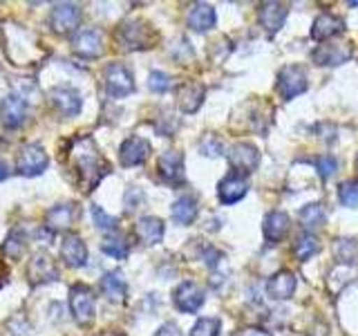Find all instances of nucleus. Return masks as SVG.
Returning <instances> with one entry per match:
<instances>
[{"label": "nucleus", "mask_w": 358, "mask_h": 336, "mask_svg": "<svg viewBox=\"0 0 358 336\" xmlns=\"http://www.w3.org/2000/svg\"><path fill=\"white\" fill-rule=\"evenodd\" d=\"M72 166L76 171V182L81 186L83 193H90L101 179H103L110 173V164L103 155L99 153L96 144L90 137H81L74 141L72 148Z\"/></svg>", "instance_id": "nucleus-1"}, {"label": "nucleus", "mask_w": 358, "mask_h": 336, "mask_svg": "<svg viewBox=\"0 0 358 336\" xmlns=\"http://www.w3.org/2000/svg\"><path fill=\"white\" fill-rule=\"evenodd\" d=\"M157 38H159V34L155 31L150 22H145L141 18L123 20L117 29V43L123 50H130V52L150 50V48H155Z\"/></svg>", "instance_id": "nucleus-2"}, {"label": "nucleus", "mask_w": 358, "mask_h": 336, "mask_svg": "<svg viewBox=\"0 0 358 336\" xmlns=\"http://www.w3.org/2000/svg\"><path fill=\"white\" fill-rule=\"evenodd\" d=\"M70 309H72V318L81 325V328L92 325L96 316V302H94L92 289L87 285H74L70 289Z\"/></svg>", "instance_id": "nucleus-3"}, {"label": "nucleus", "mask_w": 358, "mask_h": 336, "mask_svg": "<svg viewBox=\"0 0 358 336\" xmlns=\"http://www.w3.org/2000/svg\"><path fill=\"white\" fill-rule=\"evenodd\" d=\"M307 72L302 70L300 65H285L282 70L278 72V83L275 90L282 101H291L298 94H302L307 90Z\"/></svg>", "instance_id": "nucleus-4"}, {"label": "nucleus", "mask_w": 358, "mask_h": 336, "mask_svg": "<svg viewBox=\"0 0 358 336\" xmlns=\"http://www.w3.org/2000/svg\"><path fill=\"white\" fill-rule=\"evenodd\" d=\"M50 164V157L45 153V148L41 144H25L18 153L16 160V171L22 177H36L43 175L45 168Z\"/></svg>", "instance_id": "nucleus-5"}, {"label": "nucleus", "mask_w": 358, "mask_h": 336, "mask_svg": "<svg viewBox=\"0 0 358 336\" xmlns=\"http://www.w3.org/2000/svg\"><path fill=\"white\" fill-rule=\"evenodd\" d=\"M103 83L110 97L123 99L134 92V76L123 63H110L103 70Z\"/></svg>", "instance_id": "nucleus-6"}, {"label": "nucleus", "mask_w": 358, "mask_h": 336, "mask_svg": "<svg viewBox=\"0 0 358 336\" xmlns=\"http://www.w3.org/2000/svg\"><path fill=\"white\" fill-rule=\"evenodd\" d=\"M227 157H229L233 173H240V175H249V173L257 171V166H260V150H257V146H253L249 141L233 144Z\"/></svg>", "instance_id": "nucleus-7"}, {"label": "nucleus", "mask_w": 358, "mask_h": 336, "mask_svg": "<svg viewBox=\"0 0 358 336\" xmlns=\"http://www.w3.org/2000/svg\"><path fill=\"white\" fill-rule=\"evenodd\" d=\"M81 18H83V9L74 5V3H59L54 5L52 14H50V27L65 36V34L74 31L78 25H81Z\"/></svg>", "instance_id": "nucleus-8"}, {"label": "nucleus", "mask_w": 358, "mask_h": 336, "mask_svg": "<svg viewBox=\"0 0 358 336\" xmlns=\"http://www.w3.org/2000/svg\"><path fill=\"white\" fill-rule=\"evenodd\" d=\"M204 300H206L204 289H201L197 283H193V280H184V283H179L177 289L173 291L175 307L184 314H195L201 305H204Z\"/></svg>", "instance_id": "nucleus-9"}, {"label": "nucleus", "mask_w": 358, "mask_h": 336, "mask_svg": "<svg viewBox=\"0 0 358 336\" xmlns=\"http://www.w3.org/2000/svg\"><path fill=\"white\" fill-rule=\"evenodd\" d=\"M72 52L78 59L85 61H94L103 54V34L99 29H83L78 31L74 41H72Z\"/></svg>", "instance_id": "nucleus-10"}, {"label": "nucleus", "mask_w": 358, "mask_h": 336, "mask_svg": "<svg viewBox=\"0 0 358 336\" xmlns=\"http://www.w3.org/2000/svg\"><path fill=\"white\" fill-rule=\"evenodd\" d=\"M61 272L59 265L54 262V258L48 253H34L31 260L27 265V278L31 280V285H45V283H54L59 280Z\"/></svg>", "instance_id": "nucleus-11"}, {"label": "nucleus", "mask_w": 358, "mask_h": 336, "mask_svg": "<svg viewBox=\"0 0 358 336\" xmlns=\"http://www.w3.org/2000/svg\"><path fill=\"white\" fill-rule=\"evenodd\" d=\"M352 48L345 43H324L318 45L316 50L311 52V59L320 67H334V65H343L352 59Z\"/></svg>", "instance_id": "nucleus-12"}, {"label": "nucleus", "mask_w": 358, "mask_h": 336, "mask_svg": "<svg viewBox=\"0 0 358 336\" xmlns=\"http://www.w3.org/2000/svg\"><path fill=\"white\" fill-rule=\"evenodd\" d=\"M157 168H159V175L166 184L171 186H182L186 182V173H184V155L177 150H166L159 162H157Z\"/></svg>", "instance_id": "nucleus-13"}, {"label": "nucleus", "mask_w": 358, "mask_h": 336, "mask_svg": "<svg viewBox=\"0 0 358 336\" xmlns=\"http://www.w3.org/2000/svg\"><path fill=\"white\" fill-rule=\"evenodd\" d=\"M50 99L54 108L61 112L63 117H76L78 112L83 108V99H81V92H78L76 88L72 85H59L54 88L50 92Z\"/></svg>", "instance_id": "nucleus-14"}, {"label": "nucleus", "mask_w": 358, "mask_h": 336, "mask_svg": "<svg viewBox=\"0 0 358 336\" xmlns=\"http://www.w3.org/2000/svg\"><path fill=\"white\" fill-rule=\"evenodd\" d=\"M150 150H152V146H150L148 139L139 137V134H132V137H128L126 141L121 144L119 160H121V164L126 166V168L139 166V164H143L150 157Z\"/></svg>", "instance_id": "nucleus-15"}, {"label": "nucleus", "mask_w": 358, "mask_h": 336, "mask_svg": "<svg viewBox=\"0 0 358 336\" xmlns=\"http://www.w3.org/2000/svg\"><path fill=\"white\" fill-rule=\"evenodd\" d=\"M287 16H289V7L285 3H273V0L262 3L260 9H257V20H260L262 29L268 34V36H273V34L282 29Z\"/></svg>", "instance_id": "nucleus-16"}, {"label": "nucleus", "mask_w": 358, "mask_h": 336, "mask_svg": "<svg viewBox=\"0 0 358 336\" xmlns=\"http://www.w3.org/2000/svg\"><path fill=\"white\" fill-rule=\"evenodd\" d=\"M246 193H249V182L240 173H229L227 177H222V182L217 184V197L222 204H235L240 202Z\"/></svg>", "instance_id": "nucleus-17"}, {"label": "nucleus", "mask_w": 358, "mask_h": 336, "mask_svg": "<svg viewBox=\"0 0 358 336\" xmlns=\"http://www.w3.org/2000/svg\"><path fill=\"white\" fill-rule=\"evenodd\" d=\"M27 117V101L20 94H7L3 99V108H0V119H3L5 128H18L25 123Z\"/></svg>", "instance_id": "nucleus-18"}, {"label": "nucleus", "mask_w": 358, "mask_h": 336, "mask_svg": "<svg viewBox=\"0 0 358 336\" xmlns=\"http://www.w3.org/2000/svg\"><path fill=\"white\" fill-rule=\"evenodd\" d=\"M204 97H206V88L197 83V81H186L179 85L177 90V104H179V110L186 112V115H193L201 108L204 104Z\"/></svg>", "instance_id": "nucleus-19"}, {"label": "nucleus", "mask_w": 358, "mask_h": 336, "mask_svg": "<svg viewBox=\"0 0 358 336\" xmlns=\"http://www.w3.org/2000/svg\"><path fill=\"white\" fill-rule=\"evenodd\" d=\"M289 216L285 211H271L266 213L264 220H262V235L266 244H278L280 240H285V235L289 233Z\"/></svg>", "instance_id": "nucleus-20"}, {"label": "nucleus", "mask_w": 358, "mask_h": 336, "mask_svg": "<svg viewBox=\"0 0 358 336\" xmlns=\"http://www.w3.org/2000/svg\"><path fill=\"white\" fill-rule=\"evenodd\" d=\"M296 287H298L296 276L291 272H287V269H282V272H275L271 278H268L266 294L273 300H289L296 294Z\"/></svg>", "instance_id": "nucleus-21"}, {"label": "nucleus", "mask_w": 358, "mask_h": 336, "mask_svg": "<svg viewBox=\"0 0 358 336\" xmlns=\"http://www.w3.org/2000/svg\"><path fill=\"white\" fill-rule=\"evenodd\" d=\"M74 218H78V206H74L72 202H65V204H56L54 209L48 211L45 216V227L50 231H67L74 224Z\"/></svg>", "instance_id": "nucleus-22"}, {"label": "nucleus", "mask_w": 358, "mask_h": 336, "mask_svg": "<svg viewBox=\"0 0 358 336\" xmlns=\"http://www.w3.org/2000/svg\"><path fill=\"white\" fill-rule=\"evenodd\" d=\"M164 222L159 218H155V216H143L137 220V224H134V235H137V240L141 244H159L164 240Z\"/></svg>", "instance_id": "nucleus-23"}, {"label": "nucleus", "mask_w": 358, "mask_h": 336, "mask_svg": "<svg viewBox=\"0 0 358 336\" xmlns=\"http://www.w3.org/2000/svg\"><path fill=\"white\" fill-rule=\"evenodd\" d=\"M61 258L67 267L81 269L87 265V246L78 235H65V240L61 244Z\"/></svg>", "instance_id": "nucleus-24"}, {"label": "nucleus", "mask_w": 358, "mask_h": 336, "mask_svg": "<svg viewBox=\"0 0 358 336\" xmlns=\"http://www.w3.org/2000/svg\"><path fill=\"white\" fill-rule=\"evenodd\" d=\"M188 27L193 31H208L215 27L217 22V14H215V7L208 5V3H195L190 7L188 16H186Z\"/></svg>", "instance_id": "nucleus-25"}, {"label": "nucleus", "mask_w": 358, "mask_h": 336, "mask_svg": "<svg viewBox=\"0 0 358 336\" xmlns=\"http://www.w3.org/2000/svg\"><path fill=\"white\" fill-rule=\"evenodd\" d=\"M343 31H345V20L324 11V14H320L316 20H313L311 38L313 41H327V38L338 36V34H343Z\"/></svg>", "instance_id": "nucleus-26"}, {"label": "nucleus", "mask_w": 358, "mask_h": 336, "mask_svg": "<svg viewBox=\"0 0 358 336\" xmlns=\"http://www.w3.org/2000/svg\"><path fill=\"white\" fill-rule=\"evenodd\" d=\"M101 294H103L110 302H123L128 296V283L121 272H108L101 278Z\"/></svg>", "instance_id": "nucleus-27"}, {"label": "nucleus", "mask_w": 358, "mask_h": 336, "mask_svg": "<svg viewBox=\"0 0 358 336\" xmlns=\"http://www.w3.org/2000/svg\"><path fill=\"white\" fill-rule=\"evenodd\" d=\"M197 213H199V204H197V197L193 195H182L173 202L171 206V216L177 224H182V227H188V224H193L197 220Z\"/></svg>", "instance_id": "nucleus-28"}, {"label": "nucleus", "mask_w": 358, "mask_h": 336, "mask_svg": "<svg viewBox=\"0 0 358 336\" xmlns=\"http://www.w3.org/2000/svg\"><path fill=\"white\" fill-rule=\"evenodd\" d=\"M298 220H300V227L305 229V233L322 229L324 222H327V209H324V204H320V202H311V204L300 209Z\"/></svg>", "instance_id": "nucleus-29"}, {"label": "nucleus", "mask_w": 358, "mask_h": 336, "mask_svg": "<svg viewBox=\"0 0 358 336\" xmlns=\"http://www.w3.org/2000/svg\"><path fill=\"white\" fill-rule=\"evenodd\" d=\"M334 255L341 265L358 267V240L354 238H338L334 242Z\"/></svg>", "instance_id": "nucleus-30"}, {"label": "nucleus", "mask_w": 358, "mask_h": 336, "mask_svg": "<svg viewBox=\"0 0 358 336\" xmlns=\"http://www.w3.org/2000/svg\"><path fill=\"white\" fill-rule=\"evenodd\" d=\"M318 251H320V242H318V238L313 233H302L296 238L294 253H296V258L300 262H307L309 258L313 253H318Z\"/></svg>", "instance_id": "nucleus-31"}, {"label": "nucleus", "mask_w": 358, "mask_h": 336, "mask_svg": "<svg viewBox=\"0 0 358 336\" xmlns=\"http://www.w3.org/2000/svg\"><path fill=\"white\" fill-rule=\"evenodd\" d=\"M101 249H103V253H106V255L115 258V260H126L128 253H130V246H128V242L123 240L119 233L106 235L103 242H101Z\"/></svg>", "instance_id": "nucleus-32"}, {"label": "nucleus", "mask_w": 358, "mask_h": 336, "mask_svg": "<svg viewBox=\"0 0 358 336\" xmlns=\"http://www.w3.org/2000/svg\"><path fill=\"white\" fill-rule=\"evenodd\" d=\"M25 238L27 235L22 229H11L7 240H5V246H3L5 255H9L11 260H18V258L22 255V251H25Z\"/></svg>", "instance_id": "nucleus-33"}, {"label": "nucleus", "mask_w": 358, "mask_h": 336, "mask_svg": "<svg viewBox=\"0 0 358 336\" xmlns=\"http://www.w3.org/2000/svg\"><path fill=\"white\" fill-rule=\"evenodd\" d=\"M338 200L347 209H358V179H347L338 188Z\"/></svg>", "instance_id": "nucleus-34"}, {"label": "nucleus", "mask_w": 358, "mask_h": 336, "mask_svg": "<svg viewBox=\"0 0 358 336\" xmlns=\"http://www.w3.org/2000/svg\"><path fill=\"white\" fill-rule=\"evenodd\" d=\"M220 330H222L220 318H215V316H204V318H199L193 325V330H190V336H217Z\"/></svg>", "instance_id": "nucleus-35"}, {"label": "nucleus", "mask_w": 358, "mask_h": 336, "mask_svg": "<svg viewBox=\"0 0 358 336\" xmlns=\"http://www.w3.org/2000/svg\"><path fill=\"white\" fill-rule=\"evenodd\" d=\"M90 213H92V220L94 224L101 229V231H112L117 229V218L115 216H108V213L101 209L99 204H92V209H90Z\"/></svg>", "instance_id": "nucleus-36"}, {"label": "nucleus", "mask_w": 358, "mask_h": 336, "mask_svg": "<svg viewBox=\"0 0 358 336\" xmlns=\"http://www.w3.org/2000/svg\"><path fill=\"white\" fill-rule=\"evenodd\" d=\"M148 88L152 90V92H168V90L173 88V78L168 76L166 72H159V70H155V72H150V76H148Z\"/></svg>", "instance_id": "nucleus-37"}, {"label": "nucleus", "mask_w": 358, "mask_h": 336, "mask_svg": "<svg viewBox=\"0 0 358 336\" xmlns=\"http://www.w3.org/2000/svg\"><path fill=\"white\" fill-rule=\"evenodd\" d=\"M222 150H224V146L215 134H206V137L199 141V153L206 155V157H220Z\"/></svg>", "instance_id": "nucleus-38"}, {"label": "nucleus", "mask_w": 358, "mask_h": 336, "mask_svg": "<svg viewBox=\"0 0 358 336\" xmlns=\"http://www.w3.org/2000/svg\"><path fill=\"white\" fill-rule=\"evenodd\" d=\"M313 166L318 168V173H320L322 179H329L336 173V168H338V162H336L331 155H320V157L313 160Z\"/></svg>", "instance_id": "nucleus-39"}, {"label": "nucleus", "mask_w": 358, "mask_h": 336, "mask_svg": "<svg viewBox=\"0 0 358 336\" xmlns=\"http://www.w3.org/2000/svg\"><path fill=\"white\" fill-rule=\"evenodd\" d=\"M143 202V193L137 188V186H130L128 188V193H126V209L128 211H134V209H139V204Z\"/></svg>", "instance_id": "nucleus-40"}, {"label": "nucleus", "mask_w": 358, "mask_h": 336, "mask_svg": "<svg viewBox=\"0 0 358 336\" xmlns=\"http://www.w3.org/2000/svg\"><path fill=\"white\" fill-rule=\"evenodd\" d=\"M220 260H222V251H217L215 246H206V249H204V262L208 267H215Z\"/></svg>", "instance_id": "nucleus-41"}, {"label": "nucleus", "mask_w": 358, "mask_h": 336, "mask_svg": "<svg viewBox=\"0 0 358 336\" xmlns=\"http://www.w3.org/2000/svg\"><path fill=\"white\" fill-rule=\"evenodd\" d=\"M155 336H184V334H182V330H179L175 323H164L162 328L155 332Z\"/></svg>", "instance_id": "nucleus-42"}, {"label": "nucleus", "mask_w": 358, "mask_h": 336, "mask_svg": "<svg viewBox=\"0 0 358 336\" xmlns=\"http://www.w3.org/2000/svg\"><path fill=\"white\" fill-rule=\"evenodd\" d=\"M240 336H271L266 330H262V328H249V330H244Z\"/></svg>", "instance_id": "nucleus-43"}, {"label": "nucleus", "mask_w": 358, "mask_h": 336, "mask_svg": "<svg viewBox=\"0 0 358 336\" xmlns=\"http://www.w3.org/2000/svg\"><path fill=\"white\" fill-rule=\"evenodd\" d=\"M7 175H9V168H7V164L0 160V182H3V179H7Z\"/></svg>", "instance_id": "nucleus-44"}, {"label": "nucleus", "mask_w": 358, "mask_h": 336, "mask_svg": "<svg viewBox=\"0 0 358 336\" xmlns=\"http://www.w3.org/2000/svg\"><path fill=\"white\" fill-rule=\"evenodd\" d=\"M96 336H123L121 332H101V334H96Z\"/></svg>", "instance_id": "nucleus-45"}, {"label": "nucleus", "mask_w": 358, "mask_h": 336, "mask_svg": "<svg viewBox=\"0 0 358 336\" xmlns=\"http://www.w3.org/2000/svg\"><path fill=\"white\" fill-rule=\"evenodd\" d=\"M356 171H358V160H356Z\"/></svg>", "instance_id": "nucleus-46"}]
</instances>
